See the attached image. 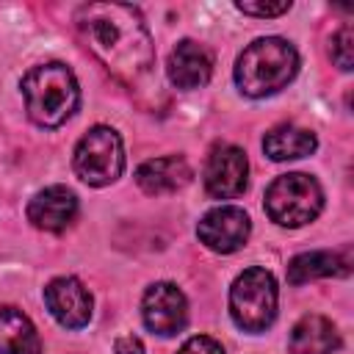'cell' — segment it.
Instances as JSON below:
<instances>
[{"mask_svg":"<svg viewBox=\"0 0 354 354\" xmlns=\"http://www.w3.org/2000/svg\"><path fill=\"white\" fill-rule=\"evenodd\" d=\"M75 25L86 47L122 83L133 86L152 72L155 47L147 22L136 6L83 3L75 11Z\"/></svg>","mask_w":354,"mask_h":354,"instance_id":"obj_1","label":"cell"},{"mask_svg":"<svg viewBox=\"0 0 354 354\" xmlns=\"http://www.w3.org/2000/svg\"><path fill=\"white\" fill-rule=\"evenodd\" d=\"M22 97L25 111L33 124L53 130L61 127L80 105V88L72 75V69L61 61L39 64L22 77Z\"/></svg>","mask_w":354,"mask_h":354,"instance_id":"obj_2","label":"cell"},{"mask_svg":"<svg viewBox=\"0 0 354 354\" xmlns=\"http://www.w3.org/2000/svg\"><path fill=\"white\" fill-rule=\"evenodd\" d=\"M299 72V53L288 39H254L235 61V83L246 97H268L285 88Z\"/></svg>","mask_w":354,"mask_h":354,"instance_id":"obj_3","label":"cell"},{"mask_svg":"<svg viewBox=\"0 0 354 354\" xmlns=\"http://www.w3.org/2000/svg\"><path fill=\"white\" fill-rule=\"evenodd\" d=\"M277 279L271 271L252 266L235 277L230 288V315L243 332H266L277 318Z\"/></svg>","mask_w":354,"mask_h":354,"instance_id":"obj_4","label":"cell"},{"mask_svg":"<svg viewBox=\"0 0 354 354\" xmlns=\"http://www.w3.org/2000/svg\"><path fill=\"white\" fill-rule=\"evenodd\" d=\"M266 213L271 221H277L279 227H304L310 224L321 207H324V191L318 185L315 177L301 174V171H290L277 177L268 188H266Z\"/></svg>","mask_w":354,"mask_h":354,"instance_id":"obj_5","label":"cell"},{"mask_svg":"<svg viewBox=\"0 0 354 354\" xmlns=\"http://www.w3.org/2000/svg\"><path fill=\"white\" fill-rule=\"evenodd\" d=\"M75 174L94 188L111 185L124 171V144L113 127L94 124L75 147L72 155Z\"/></svg>","mask_w":354,"mask_h":354,"instance_id":"obj_6","label":"cell"},{"mask_svg":"<svg viewBox=\"0 0 354 354\" xmlns=\"http://www.w3.org/2000/svg\"><path fill=\"white\" fill-rule=\"evenodd\" d=\"M141 318L152 335L171 337L188 324V301L185 293L174 282H155L147 288L141 299Z\"/></svg>","mask_w":354,"mask_h":354,"instance_id":"obj_7","label":"cell"},{"mask_svg":"<svg viewBox=\"0 0 354 354\" xmlns=\"http://www.w3.org/2000/svg\"><path fill=\"white\" fill-rule=\"evenodd\" d=\"M249 160L235 144H216L205 163V191L213 199H235L246 191Z\"/></svg>","mask_w":354,"mask_h":354,"instance_id":"obj_8","label":"cell"},{"mask_svg":"<svg viewBox=\"0 0 354 354\" xmlns=\"http://www.w3.org/2000/svg\"><path fill=\"white\" fill-rule=\"evenodd\" d=\"M249 232H252V221H249L246 210H241L235 205H218V207L207 210L196 224L199 241L218 254L238 252L246 243Z\"/></svg>","mask_w":354,"mask_h":354,"instance_id":"obj_9","label":"cell"},{"mask_svg":"<svg viewBox=\"0 0 354 354\" xmlns=\"http://www.w3.org/2000/svg\"><path fill=\"white\" fill-rule=\"evenodd\" d=\"M44 304L64 329H83L94 313V299L77 277L50 279L44 288Z\"/></svg>","mask_w":354,"mask_h":354,"instance_id":"obj_10","label":"cell"},{"mask_svg":"<svg viewBox=\"0 0 354 354\" xmlns=\"http://www.w3.org/2000/svg\"><path fill=\"white\" fill-rule=\"evenodd\" d=\"M166 75H169L174 88H183V91L202 88L210 80V75H213V55H210V50L205 44L183 39L169 53Z\"/></svg>","mask_w":354,"mask_h":354,"instance_id":"obj_11","label":"cell"},{"mask_svg":"<svg viewBox=\"0 0 354 354\" xmlns=\"http://www.w3.org/2000/svg\"><path fill=\"white\" fill-rule=\"evenodd\" d=\"M77 216V196L66 185H47L28 202V221L44 232H64Z\"/></svg>","mask_w":354,"mask_h":354,"instance_id":"obj_12","label":"cell"},{"mask_svg":"<svg viewBox=\"0 0 354 354\" xmlns=\"http://www.w3.org/2000/svg\"><path fill=\"white\" fill-rule=\"evenodd\" d=\"M191 180V166L183 155H163V158H149L136 169V183L144 194L160 196L183 188Z\"/></svg>","mask_w":354,"mask_h":354,"instance_id":"obj_13","label":"cell"},{"mask_svg":"<svg viewBox=\"0 0 354 354\" xmlns=\"http://www.w3.org/2000/svg\"><path fill=\"white\" fill-rule=\"evenodd\" d=\"M351 271V257H348V249L343 252H304V254H296L290 263H288V282L290 285H304L310 279H318V277H346Z\"/></svg>","mask_w":354,"mask_h":354,"instance_id":"obj_14","label":"cell"},{"mask_svg":"<svg viewBox=\"0 0 354 354\" xmlns=\"http://www.w3.org/2000/svg\"><path fill=\"white\" fill-rule=\"evenodd\" d=\"M290 354H335L340 348V335L335 324L324 315H304L290 329Z\"/></svg>","mask_w":354,"mask_h":354,"instance_id":"obj_15","label":"cell"},{"mask_svg":"<svg viewBox=\"0 0 354 354\" xmlns=\"http://www.w3.org/2000/svg\"><path fill=\"white\" fill-rule=\"evenodd\" d=\"M0 354H41L33 321L11 304L0 307Z\"/></svg>","mask_w":354,"mask_h":354,"instance_id":"obj_16","label":"cell"},{"mask_svg":"<svg viewBox=\"0 0 354 354\" xmlns=\"http://www.w3.org/2000/svg\"><path fill=\"white\" fill-rule=\"evenodd\" d=\"M318 147V138L313 130L296 127V124H279L263 136V152L271 160H296L313 155Z\"/></svg>","mask_w":354,"mask_h":354,"instance_id":"obj_17","label":"cell"},{"mask_svg":"<svg viewBox=\"0 0 354 354\" xmlns=\"http://www.w3.org/2000/svg\"><path fill=\"white\" fill-rule=\"evenodd\" d=\"M332 61L343 69V72H348L351 69V64H354V36H351V28L346 25V28H340L335 36H332Z\"/></svg>","mask_w":354,"mask_h":354,"instance_id":"obj_18","label":"cell"},{"mask_svg":"<svg viewBox=\"0 0 354 354\" xmlns=\"http://www.w3.org/2000/svg\"><path fill=\"white\" fill-rule=\"evenodd\" d=\"M238 11L252 14V17H279L290 8V0H279V3H235Z\"/></svg>","mask_w":354,"mask_h":354,"instance_id":"obj_19","label":"cell"},{"mask_svg":"<svg viewBox=\"0 0 354 354\" xmlns=\"http://www.w3.org/2000/svg\"><path fill=\"white\" fill-rule=\"evenodd\" d=\"M177 354H224V346L207 335H196V337L185 340V346Z\"/></svg>","mask_w":354,"mask_h":354,"instance_id":"obj_20","label":"cell"},{"mask_svg":"<svg viewBox=\"0 0 354 354\" xmlns=\"http://www.w3.org/2000/svg\"><path fill=\"white\" fill-rule=\"evenodd\" d=\"M113 354H144V343L136 335H122L113 343Z\"/></svg>","mask_w":354,"mask_h":354,"instance_id":"obj_21","label":"cell"}]
</instances>
